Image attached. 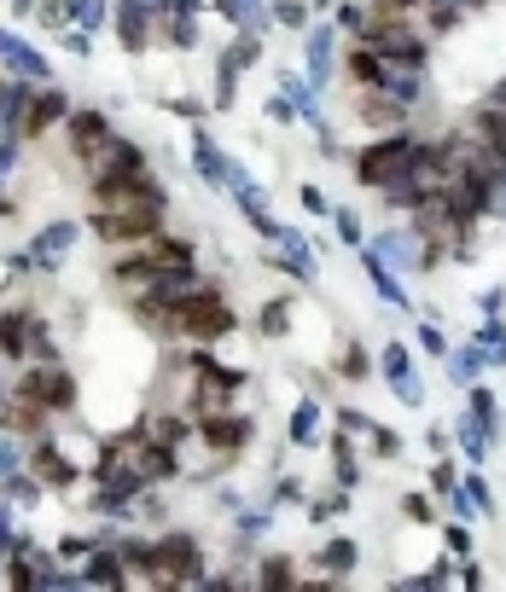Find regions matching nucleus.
I'll use <instances>...</instances> for the list:
<instances>
[{
	"mask_svg": "<svg viewBox=\"0 0 506 592\" xmlns=\"http://www.w3.org/2000/svg\"><path fill=\"white\" fill-rule=\"evenodd\" d=\"M140 581H152V587H205V581H210L205 540H198L193 528H164V535L152 540Z\"/></svg>",
	"mask_w": 506,
	"mask_h": 592,
	"instance_id": "1",
	"label": "nucleus"
},
{
	"mask_svg": "<svg viewBox=\"0 0 506 592\" xmlns=\"http://www.w3.org/2000/svg\"><path fill=\"white\" fill-rule=\"evenodd\" d=\"M233 332H239V314H233V302L216 279L205 291L175 302V343H187V349H216V343L233 337Z\"/></svg>",
	"mask_w": 506,
	"mask_h": 592,
	"instance_id": "2",
	"label": "nucleus"
},
{
	"mask_svg": "<svg viewBox=\"0 0 506 592\" xmlns=\"http://www.w3.org/2000/svg\"><path fill=\"white\" fill-rule=\"evenodd\" d=\"M419 152H425V139L414 129H391V134L367 139V146L355 152V187L384 192V187H396V180H408Z\"/></svg>",
	"mask_w": 506,
	"mask_h": 592,
	"instance_id": "3",
	"label": "nucleus"
},
{
	"mask_svg": "<svg viewBox=\"0 0 506 592\" xmlns=\"http://www.w3.org/2000/svg\"><path fill=\"white\" fill-rule=\"evenodd\" d=\"M367 250H378L396 273H431V268H442V250L414 227V221H396V227L373 233V238H367Z\"/></svg>",
	"mask_w": 506,
	"mask_h": 592,
	"instance_id": "4",
	"label": "nucleus"
},
{
	"mask_svg": "<svg viewBox=\"0 0 506 592\" xmlns=\"http://www.w3.org/2000/svg\"><path fill=\"white\" fill-rule=\"evenodd\" d=\"M18 390L35 395V401H42L47 413H58V418L76 413V395H82V390H76V372H70L58 355H53V360H24V372H18Z\"/></svg>",
	"mask_w": 506,
	"mask_h": 592,
	"instance_id": "5",
	"label": "nucleus"
},
{
	"mask_svg": "<svg viewBox=\"0 0 506 592\" xmlns=\"http://www.w3.org/2000/svg\"><path fill=\"white\" fill-rule=\"evenodd\" d=\"M24 471L47 488V494H65V488L82 482V465H76L65 454V442H58L53 431L47 436H30V454H24Z\"/></svg>",
	"mask_w": 506,
	"mask_h": 592,
	"instance_id": "6",
	"label": "nucleus"
},
{
	"mask_svg": "<svg viewBox=\"0 0 506 592\" xmlns=\"http://www.w3.org/2000/svg\"><path fill=\"white\" fill-rule=\"evenodd\" d=\"M82 169H88V187H99V180H140V175H152V157L140 152L134 139L111 134L99 152L82 157Z\"/></svg>",
	"mask_w": 506,
	"mask_h": 592,
	"instance_id": "7",
	"label": "nucleus"
},
{
	"mask_svg": "<svg viewBox=\"0 0 506 592\" xmlns=\"http://www.w3.org/2000/svg\"><path fill=\"white\" fill-rule=\"evenodd\" d=\"M198 442L210 447V454L221 459H239V454H251V442H256V418L245 413V406H233V413H210V418H198Z\"/></svg>",
	"mask_w": 506,
	"mask_h": 592,
	"instance_id": "8",
	"label": "nucleus"
},
{
	"mask_svg": "<svg viewBox=\"0 0 506 592\" xmlns=\"http://www.w3.org/2000/svg\"><path fill=\"white\" fill-rule=\"evenodd\" d=\"M268 261L286 279H297V284H309L315 279V268H320V250H315V238L309 233H297V227H274V238H268Z\"/></svg>",
	"mask_w": 506,
	"mask_h": 592,
	"instance_id": "9",
	"label": "nucleus"
},
{
	"mask_svg": "<svg viewBox=\"0 0 506 592\" xmlns=\"http://www.w3.org/2000/svg\"><path fill=\"white\" fill-rule=\"evenodd\" d=\"M454 134H465L472 146H483V152L506 157V99H501V93H490L483 105H472V111H465V122H460Z\"/></svg>",
	"mask_w": 506,
	"mask_h": 592,
	"instance_id": "10",
	"label": "nucleus"
},
{
	"mask_svg": "<svg viewBox=\"0 0 506 592\" xmlns=\"http://www.w3.org/2000/svg\"><path fill=\"white\" fill-rule=\"evenodd\" d=\"M76 238H82V227H76V221H47V227L30 238L35 273H58V268H65V256L76 250Z\"/></svg>",
	"mask_w": 506,
	"mask_h": 592,
	"instance_id": "11",
	"label": "nucleus"
},
{
	"mask_svg": "<svg viewBox=\"0 0 506 592\" xmlns=\"http://www.w3.org/2000/svg\"><path fill=\"white\" fill-rule=\"evenodd\" d=\"M65 116H70V99L58 93V88H42L24 105V116H18V134L24 139H42V134H53V129H65Z\"/></svg>",
	"mask_w": 506,
	"mask_h": 592,
	"instance_id": "12",
	"label": "nucleus"
},
{
	"mask_svg": "<svg viewBox=\"0 0 506 592\" xmlns=\"http://www.w3.org/2000/svg\"><path fill=\"white\" fill-rule=\"evenodd\" d=\"M332 436V413H327V401H315V395H302L292 406V418H286V442L292 447H320Z\"/></svg>",
	"mask_w": 506,
	"mask_h": 592,
	"instance_id": "13",
	"label": "nucleus"
},
{
	"mask_svg": "<svg viewBox=\"0 0 506 592\" xmlns=\"http://www.w3.org/2000/svg\"><path fill=\"white\" fill-rule=\"evenodd\" d=\"M111 134H117V129H111L106 111H70V116H65V146H70L76 163H82L88 152H99Z\"/></svg>",
	"mask_w": 506,
	"mask_h": 592,
	"instance_id": "14",
	"label": "nucleus"
},
{
	"mask_svg": "<svg viewBox=\"0 0 506 592\" xmlns=\"http://www.w3.org/2000/svg\"><path fill=\"white\" fill-rule=\"evenodd\" d=\"M355 256H361V268H367V284L378 291V302H384V309H391V314H408L414 302H408V291H402V279H396V268H391V261H384L378 250H367V244H361Z\"/></svg>",
	"mask_w": 506,
	"mask_h": 592,
	"instance_id": "15",
	"label": "nucleus"
},
{
	"mask_svg": "<svg viewBox=\"0 0 506 592\" xmlns=\"http://www.w3.org/2000/svg\"><path fill=\"white\" fill-rule=\"evenodd\" d=\"M442 372H449L454 390H472V383L490 372V349H483L477 337H465V343H454V349L442 355Z\"/></svg>",
	"mask_w": 506,
	"mask_h": 592,
	"instance_id": "16",
	"label": "nucleus"
},
{
	"mask_svg": "<svg viewBox=\"0 0 506 592\" xmlns=\"http://www.w3.org/2000/svg\"><path fill=\"white\" fill-rule=\"evenodd\" d=\"M355 563H361V540L332 535V540L315 552V569H309V576H315V581H343V576H355Z\"/></svg>",
	"mask_w": 506,
	"mask_h": 592,
	"instance_id": "17",
	"label": "nucleus"
},
{
	"mask_svg": "<svg viewBox=\"0 0 506 592\" xmlns=\"http://www.w3.org/2000/svg\"><path fill=\"white\" fill-rule=\"evenodd\" d=\"M495 442H501V436L490 431V424H477L472 413H460V418H454V447L465 454V465H490Z\"/></svg>",
	"mask_w": 506,
	"mask_h": 592,
	"instance_id": "18",
	"label": "nucleus"
},
{
	"mask_svg": "<svg viewBox=\"0 0 506 592\" xmlns=\"http://www.w3.org/2000/svg\"><path fill=\"white\" fill-rule=\"evenodd\" d=\"M327 447H332V477H338V488H361V447H355V436L350 431H332L327 436Z\"/></svg>",
	"mask_w": 506,
	"mask_h": 592,
	"instance_id": "19",
	"label": "nucleus"
},
{
	"mask_svg": "<svg viewBox=\"0 0 506 592\" xmlns=\"http://www.w3.org/2000/svg\"><path fill=\"white\" fill-rule=\"evenodd\" d=\"M233 203H239V210H245L251 233L274 238V227H279V221H274V198H268V187H256V180H251V187H239V192H233Z\"/></svg>",
	"mask_w": 506,
	"mask_h": 592,
	"instance_id": "20",
	"label": "nucleus"
},
{
	"mask_svg": "<svg viewBox=\"0 0 506 592\" xmlns=\"http://www.w3.org/2000/svg\"><path fill=\"white\" fill-rule=\"evenodd\" d=\"M292 314H297V302H292V297H268V302L256 309V337L286 343V337H292Z\"/></svg>",
	"mask_w": 506,
	"mask_h": 592,
	"instance_id": "21",
	"label": "nucleus"
},
{
	"mask_svg": "<svg viewBox=\"0 0 506 592\" xmlns=\"http://www.w3.org/2000/svg\"><path fill=\"white\" fill-rule=\"evenodd\" d=\"M378 372V360L367 355V343H343V349H338V360H332V378H343V383H361V378H373Z\"/></svg>",
	"mask_w": 506,
	"mask_h": 592,
	"instance_id": "22",
	"label": "nucleus"
},
{
	"mask_svg": "<svg viewBox=\"0 0 506 592\" xmlns=\"http://www.w3.org/2000/svg\"><path fill=\"white\" fill-rule=\"evenodd\" d=\"M465 413H472L477 424H490V431L501 436V401H495V390H490V383H472V390H465Z\"/></svg>",
	"mask_w": 506,
	"mask_h": 592,
	"instance_id": "23",
	"label": "nucleus"
},
{
	"mask_svg": "<svg viewBox=\"0 0 506 592\" xmlns=\"http://www.w3.org/2000/svg\"><path fill=\"white\" fill-rule=\"evenodd\" d=\"M0 494H7V500L18 505V512H30V505H42V494H47V488L35 482L30 471H12L7 482H0Z\"/></svg>",
	"mask_w": 506,
	"mask_h": 592,
	"instance_id": "24",
	"label": "nucleus"
},
{
	"mask_svg": "<svg viewBox=\"0 0 506 592\" xmlns=\"http://www.w3.org/2000/svg\"><path fill=\"white\" fill-rule=\"evenodd\" d=\"M460 494L477 505V517H495V488H490V477H483V465H472V471L460 477Z\"/></svg>",
	"mask_w": 506,
	"mask_h": 592,
	"instance_id": "25",
	"label": "nucleus"
},
{
	"mask_svg": "<svg viewBox=\"0 0 506 592\" xmlns=\"http://www.w3.org/2000/svg\"><path fill=\"white\" fill-rule=\"evenodd\" d=\"M251 581H256V587H302V569H297L292 558H262Z\"/></svg>",
	"mask_w": 506,
	"mask_h": 592,
	"instance_id": "26",
	"label": "nucleus"
},
{
	"mask_svg": "<svg viewBox=\"0 0 506 592\" xmlns=\"http://www.w3.org/2000/svg\"><path fill=\"white\" fill-rule=\"evenodd\" d=\"M24 454H30V436H18L0 424V482H7L12 471H24Z\"/></svg>",
	"mask_w": 506,
	"mask_h": 592,
	"instance_id": "27",
	"label": "nucleus"
},
{
	"mask_svg": "<svg viewBox=\"0 0 506 592\" xmlns=\"http://www.w3.org/2000/svg\"><path fill=\"white\" fill-rule=\"evenodd\" d=\"M350 488H332V494H320L309 500V523H338V517H350Z\"/></svg>",
	"mask_w": 506,
	"mask_h": 592,
	"instance_id": "28",
	"label": "nucleus"
},
{
	"mask_svg": "<svg viewBox=\"0 0 506 592\" xmlns=\"http://www.w3.org/2000/svg\"><path fill=\"white\" fill-rule=\"evenodd\" d=\"M367 447H373V459H384V465H391V459H402V454H408V442H402L396 431H391V424H367Z\"/></svg>",
	"mask_w": 506,
	"mask_h": 592,
	"instance_id": "29",
	"label": "nucleus"
},
{
	"mask_svg": "<svg viewBox=\"0 0 506 592\" xmlns=\"http://www.w3.org/2000/svg\"><path fill=\"white\" fill-rule=\"evenodd\" d=\"M0 58H7V65H12V70H24V76H42V81H47V65H42V58H35V53L24 47V41H12V35H0Z\"/></svg>",
	"mask_w": 506,
	"mask_h": 592,
	"instance_id": "30",
	"label": "nucleus"
},
{
	"mask_svg": "<svg viewBox=\"0 0 506 592\" xmlns=\"http://www.w3.org/2000/svg\"><path fill=\"white\" fill-rule=\"evenodd\" d=\"M384 383H391V395H396L402 406H414V413L425 406V378H419V366H408V372H396V378H384Z\"/></svg>",
	"mask_w": 506,
	"mask_h": 592,
	"instance_id": "31",
	"label": "nucleus"
},
{
	"mask_svg": "<svg viewBox=\"0 0 506 592\" xmlns=\"http://www.w3.org/2000/svg\"><path fill=\"white\" fill-rule=\"evenodd\" d=\"M477 343L490 349V366H506V320H501V314H483Z\"/></svg>",
	"mask_w": 506,
	"mask_h": 592,
	"instance_id": "32",
	"label": "nucleus"
},
{
	"mask_svg": "<svg viewBox=\"0 0 506 592\" xmlns=\"http://www.w3.org/2000/svg\"><path fill=\"white\" fill-rule=\"evenodd\" d=\"M414 349H419V355H431V360H442V355L454 349V343L442 337V325H437V320H419V325H414Z\"/></svg>",
	"mask_w": 506,
	"mask_h": 592,
	"instance_id": "33",
	"label": "nucleus"
},
{
	"mask_svg": "<svg viewBox=\"0 0 506 592\" xmlns=\"http://www.w3.org/2000/svg\"><path fill=\"white\" fill-rule=\"evenodd\" d=\"M117 30H123V47L129 53H140V47H146V12H140V7H123V18H117Z\"/></svg>",
	"mask_w": 506,
	"mask_h": 592,
	"instance_id": "34",
	"label": "nucleus"
},
{
	"mask_svg": "<svg viewBox=\"0 0 506 592\" xmlns=\"http://www.w3.org/2000/svg\"><path fill=\"white\" fill-rule=\"evenodd\" d=\"M454 488H460V465H454V454H437V465H431V494L449 500Z\"/></svg>",
	"mask_w": 506,
	"mask_h": 592,
	"instance_id": "35",
	"label": "nucleus"
},
{
	"mask_svg": "<svg viewBox=\"0 0 506 592\" xmlns=\"http://www.w3.org/2000/svg\"><path fill=\"white\" fill-rule=\"evenodd\" d=\"M442 552H449V558H472V552H477L472 528H465L460 517H454V523H442Z\"/></svg>",
	"mask_w": 506,
	"mask_h": 592,
	"instance_id": "36",
	"label": "nucleus"
},
{
	"mask_svg": "<svg viewBox=\"0 0 506 592\" xmlns=\"http://www.w3.org/2000/svg\"><path fill=\"white\" fill-rule=\"evenodd\" d=\"M332 233H338V244H350V250H361V244H367V227H361L355 210H332Z\"/></svg>",
	"mask_w": 506,
	"mask_h": 592,
	"instance_id": "37",
	"label": "nucleus"
},
{
	"mask_svg": "<svg viewBox=\"0 0 506 592\" xmlns=\"http://www.w3.org/2000/svg\"><path fill=\"white\" fill-rule=\"evenodd\" d=\"M94 546H99V535H82V528H70V535H58V558H65V563H82Z\"/></svg>",
	"mask_w": 506,
	"mask_h": 592,
	"instance_id": "38",
	"label": "nucleus"
},
{
	"mask_svg": "<svg viewBox=\"0 0 506 592\" xmlns=\"http://www.w3.org/2000/svg\"><path fill=\"white\" fill-rule=\"evenodd\" d=\"M402 517H408L414 528H431V523H437V505H431V494H402Z\"/></svg>",
	"mask_w": 506,
	"mask_h": 592,
	"instance_id": "39",
	"label": "nucleus"
},
{
	"mask_svg": "<svg viewBox=\"0 0 506 592\" xmlns=\"http://www.w3.org/2000/svg\"><path fill=\"white\" fill-rule=\"evenodd\" d=\"M302 500V482L297 477H274V488H268V500H262V505H274V512H279V505H297Z\"/></svg>",
	"mask_w": 506,
	"mask_h": 592,
	"instance_id": "40",
	"label": "nucleus"
},
{
	"mask_svg": "<svg viewBox=\"0 0 506 592\" xmlns=\"http://www.w3.org/2000/svg\"><path fill=\"white\" fill-rule=\"evenodd\" d=\"M297 198H302V215H320V221H332V198L320 192V187H302Z\"/></svg>",
	"mask_w": 506,
	"mask_h": 592,
	"instance_id": "41",
	"label": "nucleus"
},
{
	"mask_svg": "<svg viewBox=\"0 0 506 592\" xmlns=\"http://www.w3.org/2000/svg\"><path fill=\"white\" fill-rule=\"evenodd\" d=\"M367 424H373V418L355 413V406H343V413H338V431H350L355 442H367Z\"/></svg>",
	"mask_w": 506,
	"mask_h": 592,
	"instance_id": "42",
	"label": "nucleus"
},
{
	"mask_svg": "<svg viewBox=\"0 0 506 592\" xmlns=\"http://www.w3.org/2000/svg\"><path fill=\"white\" fill-rule=\"evenodd\" d=\"M425 447H431V454H454V431H442V424H431V431H425Z\"/></svg>",
	"mask_w": 506,
	"mask_h": 592,
	"instance_id": "43",
	"label": "nucleus"
},
{
	"mask_svg": "<svg viewBox=\"0 0 506 592\" xmlns=\"http://www.w3.org/2000/svg\"><path fill=\"white\" fill-rule=\"evenodd\" d=\"M477 309H483V314H501V309H506V284H490V291H477Z\"/></svg>",
	"mask_w": 506,
	"mask_h": 592,
	"instance_id": "44",
	"label": "nucleus"
},
{
	"mask_svg": "<svg viewBox=\"0 0 506 592\" xmlns=\"http://www.w3.org/2000/svg\"><path fill=\"white\" fill-rule=\"evenodd\" d=\"M274 18H279V24H302V18H309V12H302L297 0H286V7H274Z\"/></svg>",
	"mask_w": 506,
	"mask_h": 592,
	"instance_id": "45",
	"label": "nucleus"
},
{
	"mask_svg": "<svg viewBox=\"0 0 506 592\" xmlns=\"http://www.w3.org/2000/svg\"><path fill=\"white\" fill-rule=\"evenodd\" d=\"M268 122H292V99H268Z\"/></svg>",
	"mask_w": 506,
	"mask_h": 592,
	"instance_id": "46",
	"label": "nucleus"
},
{
	"mask_svg": "<svg viewBox=\"0 0 506 592\" xmlns=\"http://www.w3.org/2000/svg\"><path fill=\"white\" fill-rule=\"evenodd\" d=\"M12 157H18V139H0V175L12 169Z\"/></svg>",
	"mask_w": 506,
	"mask_h": 592,
	"instance_id": "47",
	"label": "nucleus"
},
{
	"mask_svg": "<svg viewBox=\"0 0 506 592\" xmlns=\"http://www.w3.org/2000/svg\"><path fill=\"white\" fill-rule=\"evenodd\" d=\"M0 215H12V203H7V198H0Z\"/></svg>",
	"mask_w": 506,
	"mask_h": 592,
	"instance_id": "48",
	"label": "nucleus"
},
{
	"mask_svg": "<svg viewBox=\"0 0 506 592\" xmlns=\"http://www.w3.org/2000/svg\"><path fill=\"white\" fill-rule=\"evenodd\" d=\"M495 93H501V99H506V81H501V88H495Z\"/></svg>",
	"mask_w": 506,
	"mask_h": 592,
	"instance_id": "49",
	"label": "nucleus"
}]
</instances>
